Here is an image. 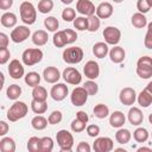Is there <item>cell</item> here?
<instances>
[{
  "instance_id": "obj_24",
  "label": "cell",
  "mask_w": 152,
  "mask_h": 152,
  "mask_svg": "<svg viewBox=\"0 0 152 152\" xmlns=\"http://www.w3.org/2000/svg\"><path fill=\"white\" fill-rule=\"evenodd\" d=\"M93 53L95 55V57L97 58H103L107 56V53H109V49H108V44L103 43V42H99L96 44H94L93 46Z\"/></svg>"
},
{
  "instance_id": "obj_26",
  "label": "cell",
  "mask_w": 152,
  "mask_h": 152,
  "mask_svg": "<svg viewBox=\"0 0 152 152\" xmlns=\"http://www.w3.org/2000/svg\"><path fill=\"white\" fill-rule=\"evenodd\" d=\"M0 151L1 152H14L15 151V142L10 137H2L0 140Z\"/></svg>"
},
{
  "instance_id": "obj_49",
  "label": "cell",
  "mask_w": 152,
  "mask_h": 152,
  "mask_svg": "<svg viewBox=\"0 0 152 152\" xmlns=\"http://www.w3.org/2000/svg\"><path fill=\"white\" fill-rule=\"evenodd\" d=\"M64 33H65L66 43H68V44H72L74 42H76V39H77V33H76V31H74V30H71V28H65V30H64Z\"/></svg>"
},
{
  "instance_id": "obj_39",
  "label": "cell",
  "mask_w": 152,
  "mask_h": 152,
  "mask_svg": "<svg viewBox=\"0 0 152 152\" xmlns=\"http://www.w3.org/2000/svg\"><path fill=\"white\" fill-rule=\"evenodd\" d=\"M101 21L97 15H90L88 17V31L89 32H96L100 28Z\"/></svg>"
},
{
  "instance_id": "obj_36",
  "label": "cell",
  "mask_w": 152,
  "mask_h": 152,
  "mask_svg": "<svg viewBox=\"0 0 152 152\" xmlns=\"http://www.w3.org/2000/svg\"><path fill=\"white\" fill-rule=\"evenodd\" d=\"M53 150V140L50 137L40 138L39 144V152H51Z\"/></svg>"
},
{
  "instance_id": "obj_37",
  "label": "cell",
  "mask_w": 152,
  "mask_h": 152,
  "mask_svg": "<svg viewBox=\"0 0 152 152\" xmlns=\"http://www.w3.org/2000/svg\"><path fill=\"white\" fill-rule=\"evenodd\" d=\"M6 95H7V99H10V100H17L21 95V88H20V86H18V84H11L7 88V90H6Z\"/></svg>"
},
{
  "instance_id": "obj_28",
  "label": "cell",
  "mask_w": 152,
  "mask_h": 152,
  "mask_svg": "<svg viewBox=\"0 0 152 152\" xmlns=\"http://www.w3.org/2000/svg\"><path fill=\"white\" fill-rule=\"evenodd\" d=\"M132 25H133L135 28H142V27H145V26L147 25V19H146V17H145L142 13H140V12L134 13V14L132 15Z\"/></svg>"
},
{
  "instance_id": "obj_58",
  "label": "cell",
  "mask_w": 152,
  "mask_h": 152,
  "mask_svg": "<svg viewBox=\"0 0 152 152\" xmlns=\"http://www.w3.org/2000/svg\"><path fill=\"white\" fill-rule=\"evenodd\" d=\"M61 1H62L64 5H70V4H71L74 0H61Z\"/></svg>"
},
{
  "instance_id": "obj_56",
  "label": "cell",
  "mask_w": 152,
  "mask_h": 152,
  "mask_svg": "<svg viewBox=\"0 0 152 152\" xmlns=\"http://www.w3.org/2000/svg\"><path fill=\"white\" fill-rule=\"evenodd\" d=\"M8 129H10L8 125H7L5 121H0V135L4 137V135L8 132Z\"/></svg>"
},
{
  "instance_id": "obj_13",
  "label": "cell",
  "mask_w": 152,
  "mask_h": 152,
  "mask_svg": "<svg viewBox=\"0 0 152 152\" xmlns=\"http://www.w3.org/2000/svg\"><path fill=\"white\" fill-rule=\"evenodd\" d=\"M137 101L144 108H147L152 103V81L146 86L144 90L140 91V94L137 97Z\"/></svg>"
},
{
  "instance_id": "obj_59",
  "label": "cell",
  "mask_w": 152,
  "mask_h": 152,
  "mask_svg": "<svg viewBox=\"0 0 152 152\" xmlns=\"http://www.w3.org/2000/svg\"><path fill=\"white\" fill-rule=\"evenodd\" d=\"M148 121H150V124H152V113L148 115Z\"/></svg>"
},
{
  "instance_id": "obj_15",
  "label": "cell",
  "mask_w": 152,
  "mask_h": 152,
  "mask_svg": "<svg viewBox=\"0 0 152 152\" xmlns=\"http://www.w3.org/2000/svg\"><path fill=\"white\" fill-rule=\"evenodd\" d=\"M68 87L64 83H56L50 90V95L55 101H63L68 95Z\"/></svg>"
},
{
  "instance_id": "obj_30",
  "label": "cell",
  "mask_w": 152,
  "mask_h": 152,
  "mask_svg": "<svg viewBox=\"0 0 152 152\" xmlns=\"http://www.w3.org/2000/svg\"><path fill=\"white\" fill-rule=\"evenodd\" d=\"M39 82H40V75L38 72L31 71V72H28V74L25 75V83L28 87L34 88L36 86H39Z\"/></svg>"
},
{
  "instance_id": "obj_27",
  "label": "cell",
  "mask_w": 152,
  "mask_h": 152,
  "mask_svg": "<svg viewBox=\"0 0 152 152\" xmlns=\"http://www.w3.org/2000/svg\"><path fill=\"white\" fill-rule=\"evenodd\" d=\"M131 138H132V134H131V132H129L128 129H126V128H119L118 132L115 133V139H116V141H118L119 144H122V145L129 142Z\"/></svg>"
},
{
  "instance_id": "obj_60",
  "label": "cell",
  "mask_w": 152,
  "mask_h": 152,
  "mask_svg": "<svg viewBox=\"0 0 152 152\" xmlns=\"http://www.w3.org/2000/svg\"><path fill=\"white\" fill-rule=\"evenodd\" d=\"M113 1H114V2H116V4H120V2H122L124 0H113Z\"/></svg>"
},
{
  "instance_id": "obj_53",
  "label": "cell",
  "mask_w": 152,
  "mask_h": 152,
  "mask_svg": "<svg viewBox=\"0 0 152 152\" xmlns=\"http://www.w3.org/2000/svg\"><path fill=\"white\" fill-rule=\"evenodd\" d=\"M13 5V0H0V8L6 11V10H10Z\"/></svg>"
},
{
  "instance_id": "obj_41",
  "label": "cell",
  "mask_w": 152,
  "mask_h": 152,
  "mask_svg": "<svg viewBox=\"0 0 152 152\" xmlns=\"http://www.w3.org/2000/svg\"><path fill=\"white\" fill-rule=\"evenodd\" d=\"M74 27L78 31L88 30V18L84 17H76L74 20Z\"/></svg>"
},
{
  "instance_id": "obj_52",
  "label": "cell",
  "mask_w": 152,
  "mask_h": 152,
  "mask_svg": "<svg viewBox=\"0 0 152 152\" xmlns=\"http://www.w3.org/2000/svg\"><path fill=\"white\" fill-rule=\"evenodd\" d=\"M76 150L78 151V152H90V146H89V144L88 142H84V141H81L78 145H77V147H76Z\"/></svg>"
},
{
  "instance_id": "obj_11",
  "label": "cell",
  "mask_w": 152,
  "mask_h": 152,
  "mask_svg": "<svg viewBox=\"0 0 152 152\" xmlns=\"http://www.w3.org/2000/svg\"><path fill=\"white\" fill-rule=\"evenodd\" d=\"M30 33H31V31H30V28L27 26L19 25V26H17L15 28L12 30L11 39L14 43H23V42H25L30 37Z\"/></svg>"
},
{
  "instance_id": "obj_22",
  "label": "cell",
  "mask_w": 152,
  "mask_h": 152,
  "mask_svg": "<svg viewBox=\"0 0 152 152\" xmlns=\"http://www.w3.org/2000/svg\"><path fill=\"white\" fill-rule=\"evenodd\" d=\"M125 121H126V118H125L124 113L120 112V110L113 112V113L110 114V116H109V124H110V126L114 127V128H121V127L124 126Z\"/></svg>"
},
{
  "instance_id": "obj_7",
  "label": "cell",
  "mask_w": 152,
  "mask_h": 152,
  "mask_svg": "<svg viewBox=\"0 0 152 152\" xmlns=\"http://www.w3.org/2000/svg\"><path fill=\"white\" fill-rule=\"evenodd\" d=\"M88 96H89V94L87 93V90L84 89V87H76L71 91L70 100H71V103L75 107H81V106H83L87 102Z\"/></svg>"
},
{
  "instance_id": "obj_9",
  "label": "cell",
  "mask_w": 152,
  "mask_h": 152,
  "mask_svg": "<svg viewBox=\"0 0 152 152\" xmlns=\"http://www.w3.org/2000/svg\"><path fill=\"white\" fill-rule=\"evenodd\" d=\"M63 78L66 83L69 84H74V86H77L81 83L82 81V76H81V72L76 69V68H72V66H68L64 69L63 71Z\"/></svg>"
},
{
  "instance_id": "obj_31",
  "label": "cell",
  "mask_w": 152,
  "mask_h": 152,
  "mask_svg": "<svg viewBox=\"0 0 152 152\" xmlns=\"http://www.w3.org/2000/svg\"><path fill=\"white\" fill-rule=\"evenodd\" d=\"M48 119H45L43 115H37L34 116L32 120H31V125L34 129L37 131H42V129H45L46 126H48Z\"/></svg>"
},
{
  "instance_id": "obj_14",
  "label": "cell",
  "mask_w": 152,
  "mask_h": 152,
  "mask_svg": "<svg viewBox=\"0 0 152 152\" xmlns=\"http://www.w3.org/2000/svg\"><path fill=\"white\" fill-rule=\"evenodd\" d=\"M76 10L78 13H81L82 15H86V17L94 15L96 12V8L90 0H78L76 4Z\"/></svg>"
},
{
  "instance_id": "obj_1",
  "label": "cell",
  "mask_w": 152,
  "mask_h": 152,
  "mask_svg": "<svg viewBox=\"0 0 152 152\" xmlns=\"http://www.w3.org/2000/svg\"><path fill=\"white\" fill-rule=\"evenodd\" d=\"M19 12H20V18H21V20H23L24 24L32 25V24L36 23V19H37V10L33 6V4L28 2V1L21 2L20 7H19Z\"/></svg>"
},
{
  "instance_id": "obj_51",
  "label": "cell",
  "mask_w": 152,
  "mask_h": 152,
  "mask_svg": "<svg viewBox=\"0 0 152 152\" xmlns=\"http://www.w3.org/2000/svg\"><path fill=\"white\" fill-rule=\"evenodd\" d=\"M86 129H87L88 135L91 137V138H95V137H97L100 134V127L97 125H94V124L93 125H88Z\"/></svg>"
},
{
  "instance_id": "obj_61",
  "label": "cell",
  "mask_w": 152,
  "mask_h": 152,
  "mask_svg": "<svg viewBox=\"0 0 152 152\" xmlns=\"http://www.w3.org/2000/svg\"><path fill=\"white\" fill-rule=\"evenodd\" d=\"M147 2H148V5L152 7V0H147Z\"/></svg>"
},
{
  "instance_id": "obj_57",
  "label": "cell",
  "mask_w": 152,
  "mask_h": 152,
  "mask_svg": "<svg viewBox=\"0 0 152 152\" xmlns=\"http://www.w3.org/2000/svg\"><path fill=\"white\" fill-rule=\"evenodd\" d=\"M138 151H139V152H141V151H148V152H151L152 150H151L150 147H140V148H138Z\"/></svg>"
},
{
  "instance_id": "obj_48",
  "label": "cell",
  "mask_w": 152,
  "mask_h": 152,
  "mask_svg": "<svg viewBox=\"0 0 152 152\" xmlns=\"http://www.w3.org/2000/svg\"><path fill=\"white\" fill-rule=\"evenodd\" d=\"M137 8H138V11H139L140 13L145 14V13H147V12L150 11L151 6L148 5L147 0H138V1H137Z\"/></svg>"
},
{
  "instance_id": "obj_2",
  "label": "cell",
  "mask_w": 152,
  "mask_h": 152,
  "mask_svg": "<svg viewBox=\"0 0 152 152\" xmlns=\"http://www.w3.org/2000/svg\"><path fill=\"white\" fill-rule=\"evenodd\" d=\"M27 112H28V107H27V104L25 102H23V101H15L10 107V109L7 112V119L10 121H12V122H15V121L25 118L26 114H27Z\"/></svg>"
},
{
  "instance_id": "obj_47",
  "label": "cell",
  "mask_w": 152,
  "mask_h": 152,
  "mask_svg": "<svg viewBox=\"0 0 152 152\" xmlns=\"http://www.w3.org/2000/svg\"><path fill=\"white\" fill-rule=\"evenodd\" d=\"M144 45H145V48L152 50V21L147 25V32H146V34H145Z\"/></svg>"
},
{
  "instance_id": "obj_42",
  "label": "cell",
  "mask_w": 152,
  "mask_h": 152,
  "mask_svg": "<svg viewBox=\"0 0 152 152\" xmlns=\"http://www.w3.org/2000/svg\"><path fill=\"white\" fill-rule=\"evenodd\" d=\"M39 144H40V138L31 137L27 141V150L30 152H39Z\"/></svg>"
},
{
  "instance_id": "obj_40",
  "label": "cell",
  "mask_w": 152,
  "mask_h": 152,
  "mask_svg": "<svg viewBox=\"0 0 152 152\" xmlns=\"http://www.w3.org/2000/svg\"><path fill=\"white\" fill-rule=\"evenodd\" d=\"M44 26L48 28V31L56 32L59 26V23L55 17H48L46 19H44Z\"/></svg>"
},
{
  "instance_id": "obj_34",
  "label": "cell",
  "mask_w": 152,
  "mask_h": 152,
  "mask_svg": "<svg viewBox=\"0 0 152 152\" xmlns=\"http://www.w3.org/2000/svg\"><path fill=\"white\" fill-rule=\"evenodd\" d=\"M93 112H94V115L96 118H99V119H104V118H107L109 115V108L106 104H103V103L96 104L94 107Z\"/></svg>"
},
{
  "instance_id": "obj_43",
  "label": "cell",
  "mask_w": 152,
  "mask_h": 152,
  "mask_svg": "<svg viewBox=\"0 0 152 152\" xmlns=\"http://www.w3.org/2000/svg\"><path fill=\"white\" fill-rule=\"evenodd\" d=\"M86 122H83L82 120H80V119H75V120H72L71 121V124H70V127H71V131L72 132H75V133H80V132H82V131H84L86 129Z\"/></svg>"
},
{
  "instance_id": "obj_46",
  "label": "cell",
  "mask_w": 152,
  "mask_h": 152,
  "mask_svg": "<svg viewBox=\"0 0 152 152\" xmlns=\"http://www.w3.org/2000/svg\"><path fill=\"white\" fill-rule=\"evenodd\" d=\"M83 87H84V89L87 90V93H88L89 95H95V94L99 91V86H97L93 80L87 81V82L83 84Z\"/></svg>"
},
{
  "instance_id": "obj_35",
  "label": "cell",
  "mask_w": 152,
  "mask_h": 152,
  "mask_svg": "<svg viewBox=\"0 0 152 152\" xmlns=\"http://www.w3.org/2000/svg\"><path fill=\"white\" fill-rule=\"evenodd\" d=\"M148 132L146 128L144 127H138L134 132H133V138L137 142H145L148 139Z\"/></svg>"
},
{
  "instance_id": "obj_5",
  "label": "cell",
  "mask_w": 152,
  "mask_h": 152,
  "mask_svg": "<svg viewBox=\"0 0 152 152\" xmlns=\"http://www.w3.org/2000/svg\"><path fill=\"white\" fill-rule=\"evenodd\" d=\"M23 63L27 66H32L37 63H39L43 59V51L38 48H30L26 49L21 55Z\"/></svg>"
},
{
  "instance_id": "obj_18",
  "label": "cell",
  "mask_w": 152,
  "mask_h": 152,
  "mask_svg": "<svg viewBox=\"0 0 152 152\" xmlns=\"http://www.w3.org/2000/svg\"><path fill=\"white\" fill-rule=\"evenodd\" d=\"M43 78L48 83H57L61 78V72L56 66H48L43 71Z\"/></svg>"
},
{
  "instance_id": "obj_25",
  "label": "cell",
  "mask_w": 152,
  "mask_h": 152,
  "mask_svg": "<svg viewBox=\"0 0 152 152\" xmlns=\"http://www.w3.org/2000/svg\"><path fill=\"white\" fill-rule=\"evenodd\" d=\"M17 20H18L17 15L14 13H12V12H5L1 15V19H0L1 25L4 27H13V26H15Z\"/></svg>"
},
{
  "instance_id": "obj_32",
  "label": "cell",
  "mask_w": 152,
  "mask_h": 152,
  "mask_svg": "<svg viewBox=\"0 0 152 152\" xmlns=\"http://www.w3.org/2000/svg\"><path fill=\"white\" fill-rule=\"evenodd\" d=\"M32 99L38 101H46L48 99V91L42 86H36L32 90Z\"/></svg>"
},
{
  "instance_id": "obj_20",
  "label": "cell",
  "mask_w": 152,
  "mask_h": 152,
  "mask_svg": "<svg viewBox=\"0 0 152 152\" xmlns=\"http://www.w3.org/2000/svg\"><path fill=\"white\" fill-rule=\"evenodd\" d=\"M113 14V6L109 2H101L96 7V15L100 19H107Z\"/></svg>"
},
{
  "instance_id": "obj_19",
  "label": "cell",
  "mask_w": 152,
  "mask_h": 152,
  "mask_svg": "<svg viewBox=\"0 0 152 152\" xmlns=\"http://www.w3.org/2000/svg\"><path fill=\"white\" fill-rule=\"evenodd\" d=\"M144 120V114L138 107H132L128 110V121L133 126H139Z\"/></svg>"
},
{
  "instance_id": "obj_44",
  "label": "cell",
  "mask_w": 152,
  "mask_h": 152,
  "mask_svg": "<svg viewBox=\"0 0 152 152\" xmlns=\"http://www.w3.org/2000/svg\"><path fill=\"white\" fill-rule=\"evenodd\" d=\"M62 119H63L62 112H61V110H53V112L49 115L48 121H49L50 125H57V124H59V122L62 121Z\"/></svg>"
},
{
  "instance_id": "obj_33",
  "label": "cell",
  "mask_w": 152,
  "mask_h": 152,
  "mask_svg": "<svg viewBox=\"0 0 152 152\" xmlns=\"http://www.w3.org/2000/svg\"><path fill=\"white\" fill-rule=\"evenodd\" d=\"M52 43L57 48H63L68 43H66V37H65V33H64V30L63 31H57L55 32L53 34V38H52Z\"/></svg>"
},
{
  "instance_id": "obj_55",
  "label": "cell",
  "mask_w": 152,
  "mask_h": 152,
  "mask_svg": "<svg viewBox=\"0 0 152 152\" xmlns=\"http://www.w3.org/2000/svg\"><path fill=\"white\" fill-rule=\"evenodd\" d=\"M76 118L77 119H80V120H82L83 122H88V120H89V116H88V114L86 113V112H83V110H78L77 113H76Z\"/></svg>"
},
{
  "instance_id": "obj_4",
  "label": "cell",
  "mask_w": 152,
  "mask_h": 152,
  "mask_svg": "<svg viewBox=\"0 0 152 152\" xmlns=\"http://www.w3.org/2000/svg\"><path fill=\"white\" fill-rule=\"evenodd\" d=\"M56 141L63 152H69L72 150L74 146V137L72 134L66 129H61L56 134Z\"/></svg>"
},
{
  "instance_id": "obj_12",
  "label": "cell",
  "mask_w": 152,
  "mask_h": 152,
  "mask_svg": "<svg viewBox=\"0 0 152 152\" xmlns=\"http://www.w3.org/2000/svg\"><path fill=\"white\" fill-rule=\"evenodd\" d=\"M119 100L125 106H132V104H134V102L137 100V93L133 88L126 87L120 91Z\"/></svg>"
},
{
  "instance_id": "obj_8",
  "label": "cell",
  "mask_w": 152,
  "mask_h": 152,
  "mask_svg": "<svg viewBox=\"0 0 152 152\" xmlns=\"http://www.w3.org/2000/svg\"><path fill=\"white\" fill-rule=\"evenodd\" d=\"M102 34L106 43L109 45H116L121 39V31L115 26H107Z\"/></svg>"
},
{
  "instance_id": "obj_16",
  "label": "cell",
  "mask_w": 152,
  "mask_h": 152,
  "mask_svg": "<svg viewBox=\"0 0 152 152\" xmlns=\"http://www.w3.org/2000/svg\"><path fill=\"white\" fill-rule=\"evenodd\" d=\"M8 74L14 80L21 78L24 76V74H25V70H24L23 64L18 59H12L10 62V65H8Z\"/></svg>"
},
{
  "instance_id": "obj_54",
  "label": "cell",
  "mask_w": 152,
  "mask_h": 152,
  "mask_svg": "<svg viewBox=\"0 0 152 152\" xmlns=\"http://www.w3.org/2000/svg\"><path fill=\"white\" fill-rule=\"evenodd\" d=\"M8 45V37L6 33L1 32L0 33V48H7Z\"/></svg>"
},
{
  "instance_id": "obj_3",
  "label": "cell",
  "mask_w": 152,
  "mask_h": 152,
  "mask_svg": "<svg viewBox=\"0 0 152 152\" xmlns=\"http://www.w3.org/2000/svg\"><path fill=\"white\" fill-rule=\"evenodd\" d=\"M137 75L140 78L147 80L152 76V57L142 56L137 62Z\"/></svg>"
},
{
  "instance_id": "obj_29",
  "label": "cell",
  "mask_w": 152,
  "mask_h": 152,
  "mask_svg": "<svg viewBox=\"0 0 152 152\" xmlns=\"http://www.w3.org/2000/svg\"><path fill=\"white\" fill-rule=\"evenodd\" d=\"M31 109L36 114H44L48 110V103H46V101H38V100L32 99V101H31Z\"/></svg>"
},
{
  "instance_id": "obj_62",
  "label": "cell",
  "mask_w": 152,
  "mask_h": 152,
  "mask_svg": "<svg viewBox=\"0 0 152 152\" xmlns=\"http://www.w3.org/2000/svg\"><path fill=\"white\" fill-rule=\"evenodd\" d=\"M151 138H152V133H151Z\"/></svg>"
},
{
  "instance_id": "obj_10",
  "label": "cell",
  "mask_w": 152,
  "mask_h": 152,
  "mask_svg": "<svg viewBox=\"0 0 152 152\" xmlns=\"http://www.w3.org/2000/svg\"><path fill=\"white\" fill-rule=\"evenodd\" d=\"M93 148L95 152H110L114 148V142L108 137H101L95 139Z\"/></svg>"
},
{
  "instance_id": "obj_38",
  "label": "cell",
  "mask_w": 152,
  "mask_h": 152,
  "mask_svg": "<svg viewBox=\"0 0 152 152\" xmlns=\"http://www.w3.org/2000/svg\"><path fill=\"white\" fill-rule=\"evenodd\" d=\"M53 8V1L52 0H40L38 2V12L42 14H48Z\"/></svg>"
},
{
  "instance_id": "obj_6",
  "label": "cell",
  "mask_w": 152,
  "mask_h": 152,
  "mask_svg": "<svg viewBox=\"0 0 152 152\" xmlns=\"http://www.w3.org/2000/svg\"><path fill=\"white\" fill-rule=\"evenodd\" d=\"M84 52L78 46H70L63 51V61L68 64H77L83 59Z\"/></svg>"
},
{
  "instance_id": "obj_17",
  "label": "cell",
  "mask_w": 152,
  "mask_h": 152,
  "mask_svg": "<svg viewBox=\"0 0 152 152\" xmlns=\"http://www.w3.org/2000/svg\"><path fill=\"white\" fill-rule=\"evenodd\" d=\"M83 72L89 80H95L100 75V66L95 61H88L83 66Z\"/></svg>"
},
{
  "instance_id": "obj_21",
  "label": "cell",
  "mask_w": 152,
  "mask_h": 152,
  "mask_svg": "<svg viewBox=\"0 0 152 152\" xmlns=\"http://www.w3.org/2000/svg\"><path fill=\"white\" fill-rule=\"evenodd\" d=\"M125 56H126V52H125L124 48H121V46L115 45L114 48H112L109 50V58L113 63H116V64L121 63L125 59Z\"/></svg>"
},
{
  "instance_id": "obj_45",
  "label": "cell",
  "mask_w": 152,
  "mask_h": 152,
  "mask_svg": "<svg viewBox=\"0 0 152 152\" xmlns=\"http://www.w3.org/2000/svg\"><path fill=\"white\" fill-rule=\"evenodd\" d=\"M62 18L64 21H74L75 18H76V12L74 8L71 7H68L65 10H63L62 12Z\"/></svg>"
},
{
  "instance_id": "obj_23",
  "label": "cell",
  "mask_w": 152,
  "mask_h": 152,
  "mask_svg": "<svg viewBox=\"0 0 152 152\" xmlns=\"http://www.w3.org/2000/svg\"><path fill=\"white\" fill-rule=\"evenodd\" d=\"M48 39H49V36H48V32L44 31V30H38L36 31L33 34H32V43L37 46H43L48 43Z\"/></svg>"
},
{
  "instance_id": "obj_50",
  "label": "cell",
  "mask_w": 152,
  "mask_h": 152,
  "mask_svg": "<svg viewBox=\"0 0 152 152\" xmlns=\"http://www.w3.org/2000/svg\"><path fill=\"white\" fill-rule=\"evenodd\" d=\"M11 57V52L7 48H0V64L7 63V61Z\"/></svg>"
}]
</instances>
